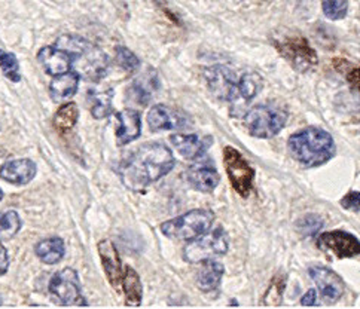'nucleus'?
<instances>
[{
  "instance_id": "obj_1",
  "label": "nucleus",
  "mask_w": 360,
  "mask_h": 309,
  "mask_svg": "<svg viewBox=\"0 0 360 309\" xmlns=\"http://www.w3.org/2000/svg\"><path fill=\"white\" fill-rule=\"evenodd\" d=\"M174 165L176 158L169 146L160 141H149L121 161L118 174L127 189L141 192L169 174Z\"/></svg>"
},
{
  "instance_id": "obj_2",
  "label": "nucleus",
  "mask_w": 360,
  "mask_h": 309,
  "mask_svg": "<svg viewBox=\"0 0 360 309\" xmlns=\"http://www.w3.org/2000/svg\"><path fill=\"white\" fill-rule=\"evenodd\" d=\"M57 48H61L72 58V69L82 79L89 82H100L109 69V57L103 49L85 37L75 34H64L57 39Z\"/></svg>"
},
{
  "instance_id": "obj_3",
  "label": "nucleus",
  "mask_w": 360,
  "mask_h": 309,
  "mask_svg": "<svg viewBox=\"0 0 360 309\" xmlns=\"http://www.w3.org/2000/svg\"><path fill=\"white\" fill-rule=\"evenodd\" d=\"M288 152L293 161L305 169H316L333 158L335 140L321 128L310 126L289 137Z\"/></svg>"
},
{
  "instance_id": "obj_4",
  "label": "nucleus",
  "mask_w": 360,
  "mask_h": 309,
  "mask_svg": "<svg viewBox=\"0 0 360 309\" xmlns=\"http://www.w3.org/2000/svg\"><path fill=\"white\" fill-rule=\"evenodd\" d=\"M214 214L210 210H191L161 225V232L172 239L192 241L212 229Z\"/></svg>"
},
{
  "instance_id": "obj_5",
  "label": "nucleus",
  "mask_w": 360,
  "mask_h": 309,
  "mask_svg": "<svg viewBox=\"0 0 360 309\" xmlns=\"http://www.w3.org/2000/svg\"><path fill=\"white\" fill-rule=\"evenodd\" d=\"M288 112L273 105H259L252 107L244 118L250 136L256 138H273L288 124Z\"/></svg>"
},
{
  "instance_id": "obj_6",
  "label": "nucleus",
  "mask_w": 360,
  "mask_h": 309,
  "mask_svg": "<svg viewBox=\"0 0 360 309\" xmlns=\"http://www.w3.org/2000/svg\"><path fill=\"white\" fill-rule=\"evenodd\" d=\"M204 77L207 81L212 94L222 101L231 103V109H243L241 100V76L226 66H212L204 69Z\"/></svg>"
},
{
  "instance_id": "obj_7",
  "label": "nucleus",
  "mask_w": 360,
  "mask_h": 309,
  "mask_svg": "<svg viewBox=\"0 0 360 309\" xmlns=\"http://www.w3.org/2000/svg\"><path fill=\"white\" fill-rule=\"evenodd\" d=\"M229 249L228 235L224 228L217 226L204 235L189 241L184 249V259L188 263H202L205 261L225 256Z\"/></svg>"
},
{
  "instance_id": "obj_8",
  "label": "nucleus",
  "mask_w": 360,
  "mask_h": 309,
  "mask_svg": "<svg viewBox=\"0 0 360 309\" xmlns=\"http://www.w3.org/2000/svg\"><path fill=\"white\" fill-rule=\"evenodd\" d=\"M274 46L281 57H285L298 72L305 73L311 70L319 61L316 49L308 42V39L301 34L276 36Z\"/></svg>"
},
{
  "instance_id": "obj_9",
  "label": "nucleus",
  "mask_w": 360,
  "mask_h": 309,
  "mask_svg": "<svg viewBox=\"0 0 360 309\" xmlns=\"http://www.w3.org/2000/svg\"><path fill=\"white\" fill-rule=\"evenodd\" d=\"M48 290L51 296L64 306H85L82 286L78 272L72 268H64L49 280Z\"/></svg>"
},
{
  "instance_id": "obj_10",
  "label": "nucleus",
  "mask_w": 360,
  "mask_h": 309,
  "mask_svg": "<svg viewBox=\"0 0 360 309\" xmlns=\"http://www.w3.org/2000/svg\"><path fill=\"white\" fill-rule=\"evenodd\" d=\"M224 164L231 185L240 197L248 198L253 189L255 170L249 161L233 146L224 149Z\"/></svg>"
},
{
  "instance_id": "obj_11",
  "label": "nucleus",
  "mask_w": 360,
  "mask_h": 309,
  "mask_svg": "<svg viewBox=\"0 0 360 309\" xmlns=\"http://www.w3.org/2000/svg\"><path fill=\"white\" fill-rule=\"evenodd\" d=\"M317 247L335 254L338 259H349L360 253L359 239L345 230H330L320 234L317 238Z\"/></svg>"
},
{
  "instance_id": "obj_12",
  "label": "nucleus",
  "mask_w": 360,
  "mask_h": 309,
  "mask_svg": "<svg viewBox=\"0 0 360 309\" xmlns=\"http://www.w3.org/2000/svg\"><path fill=\"white\" fill-rule=\"evenodd\" d=\"M189 124L191 119L185 112L165 105L153 106L148 113V125L153 133L180 130Z\"/></svg>"
},
{
  "instance_id": "obj_13",
  "label": "nucleus",
  "mask_w": 360,
  "mask_h": 309,
  "mask_svg": "<svg viewBox=\"0 0 360 309\" xmlns=\"http://www.w3.org/2000/svg\"><path fill=\"white\" fill-rule=\"evenodd\" d=\"M308 275L314 281L320 294L323 296L328 302H337L345 291L344 280L330 268L320 265L310 266V269H308Z\"/></svg>"
},
{
  "instance_id": "obj_14",
  "label": "nucleus",
  "mask_w": 360,
  "mask_h": 309,
  "mask_svg": "<svg viewBox=\"0 0 360 309\" xmlns=\"http://www.w3.org/2000/svg\"><path fill=\"white\" fill-rule=\"evenodd\" d=\"M97 250L109 284L113 287V290L120 291L122 280V263L117 247H115V244L110 239H101L97 244Z\"/></svg>"
},
{
  "instance_id": "obj_15",
  "label": "nucleus",
  "mask_w": 360,
  "mask_h": 309,
  "mask_svg": "<svg viewBox=\"0 0 360 309\" xmlns=\"http://www.w3.org/2000/svg\"><path fill=\"white\" fill-rule=\"evenodd\" d=\"M174 149L186 159H200L213 145L212 136L198 134H174L170 137Z\"/></svg>"
},
{
  "instance_id": "obj_16",
  "label": "nucleus",
  "mask_w": 360,
  "mask_h": 309,
  "mask_svg": "<svg viewBox=\"0 0 360 309\" xmlns=\"http://www.w3.org/2000/svg\"><path fill=\"white\" fill-rule=\"evenodd\" d=\"M186 180L192 189L202 193H210L219 186L221 174L217 173L214 165L198 162L189 166L186 171Z\"/></svg>"
},
{
  "instance_id": "obj_17",
  "label": "nucleus",
  "mask_w": 360,
  "mask_h": 309,
  "mask_svg": "<svg viewBox=\"0 0 360 309\" xmlns=\"http://www.w3.org/2000/svg\"><path fill=\"white\" fill-rule=\"evenodd\" d=\"M36 171V164L32 159H14L0 166V178H4L8 183L22 186L32 182Z\"/></svg>"
},
{
  "instance_id": "obj_18",
  "label": "nucleus",
  "mask_w": 360,
  "mask_h": 309,
  "mask_svg": "<svg viewBox=\"0 0 360 309\" xmlns=\"http://www.w3.org/2000/svg\"><path fill=\"white\" fill-rule=\"evenodd\" d=\"M37 60L45 72L51 76H58L72 69V58L66 51L57 46H44L37 53Z\"/></svg>"
},
{
  "instance_id": "obj_19",
  "label": "nucleus",
  "mask_w": 360,
  "mask_h": 309,
  "mask_svg": "<svg viewBox=\"0 0 360 309\" xmlns=\"http://www.w3.org/2000/svg\"><path fill=\"white\" fill-rule=\"evenodd\" d=\"M118 130L117 141L120 146H125L131 141L137 140L141 134V114L134 109H124L117 114Z\"/></svg>"
},
{
  "instance_id": "obj_20",
  "label": "nucleus",
  "mask_w": 360,
  "mask_h": 309,
  "mask_svg": "<svg viewBox=\"0 0 360 309\" xmlns=\"http://www.w3.org/2000/svg\"><path fill=\"white\" fill-rule=\"evenodd\" d=\"M81 77L75 70H69L63 74L54 76L49 84V96L56 103L73 97L79 88Z\"/></svg>"
},
{
  "instance_id": "obj_21",
  "label": "nucleus",
  "mask_w": 360,
  "mask_h": 309,
  "mask_svg": "<svg viewBox=\"0 0 360 309\" xmlns=\"http://www.w3.org/2000/svg\"><path fill=\"white\" fill-rule=\"evenodd\" d=\"M202 263V268L197 274V287L204 293H209L219 287L225 275V266L221 262H216L214 259L205 261Z\"/></svg>"
},
{
  "instance_id": "obj_22",
  "label": "nucleus",
  "mask_w": 360,
  "mask_h": 309,
  "mask_svg": "<svg viewBox=\"0 0 360 309\" xmlns=\"http://www.w3.org/2000/svg\"><path fill=\"white\" fill-rule=\"evenodd\" d=\"M113 91L110 88H94L88 91V105L96 119H106L112 113Z\"/></svg>"
},
{
  "instance_id": "obj_23",
  "label": "nucleus",
  "mask_w": 360,
  "mask_h": 309,
  "mask_svg": "<svg viewBox=\"0 0 360 309\" xmlns=\"http://www.w3.org/2000/svg\"><path fill=\"white\" fill-rule=\"evenodd\" d=\"M121 287L125 294L127 305H130V306L141 305V299H143V286H141V280L133 268L127 266L122 270Z\"/></svg>"
},
{
  "instance_id": "obj_24",
  "label": "nucleus",
  "mask_w": 360,
  "mask_h": 309,
  "mask_svg": "<svg viewBox=\"0 0 360 309\" xmlns=\"http://www.w3.org/2000/svg\"><path fill=\"white\" fill-rule=\"evenodd\" d=\"M157 86L158 81L155 77V73L143 74L133 81L131 86L128 88V94H130V97L136 100L139 105H148L153 93H155Z\"/></svg>"
},
{
  "instance_id": "obj_25",
  "label": "nucleus",
  "mask_w": 360,
  "mask_h": 309,
  "mask_svg": "<svg viewBox=\"0 0 360 309\" xmlns=\"http://www.w3.org/2000/svg\"><path fill=\"white\" fill-rule=\"evenodd\" d=\"M64 241L58 237L42 239L36 244L34 253L46 265H56L64 257Z\"/></svg>"
},
{
  "instance_id": "obj_26",
  "label": "nucleus",
  "mask_w": 360,
  "mask_h": 309,
  "mask_svg": "<svg viewBox=\"0 0 360 309\" xmlns=\"http://www.w3.org/2000/svg\"><path fill=\"white\" fill-rule=\"evenodd\" d=\"M79 119V109L76 103H66L54 114V126L61 133H69L73 130Z\"/></svg>"
},
{
  "instance_id": "obj_27",
  "label": "nucleus",
  "mask_w": 360,
  "mask_h": 309,
  "mask_svg": "<svg viewBox=\"0 0 360 309\" xmlns=\"http://www.w3.org/2000/svg\"><path fill=\"white\" fill-rule=\"evenodd\" d=\"M285 290H286V274L278 272L277 275H274L271 282H269V286H268V289L264 294L262 303L264 305H273V306L280 305Z\"/></svg>"
},
{
  "instance_id": "obj_28",
  "label": "nucleus",
  "mask_w": 360,
  "mask_h": 309,
  "mask_svg": "<svg viewBox=\"0 0 360 309\" xmlns=\"http://www.w3.org/2000/svg\"><path fill=\"white\" fill-rule=\"evenodd\" d=\"M21 229V218L17 211L0 213V241L14 238Z\"/></svg>"
},
{
  "instance_id": "obj_29",
  "label": "nucleus",
  "mask_w": 360,
  "mask_h": 309,
  "mask_svg": "<svg viewBox=\"0 0 360 309\" xmlns=\"http://www.w3.org/2000/svg\"><path fill=\"white\" fill-rule=\"evenodd\" d=\"M0 69H2L4 74L12 82L21 81L20 73V64L14 54L8 53L5 49H0Z\"/></svg>"
},
{
  "instance_id": "obj_30",
  "label": "nucleus",
  "mask_w": 360,
  "mask_h": 309,
  "mask_svg": "<svg viewBox=\"0 0 360 309\" xmlns=\"http://www.w3.org/2000/svg\"><path fill=\"white\" fill-rule=\"evenodd\" d=\"M321 11L330 21L342 20L349 12V0H321Z\"/></svg>"
},
{
  "instance_id": "obj_31",
  "label": "nucleus",
  "mask_w": 360,
  "mask_h": 309,
  "mask_svg": "<svg viewBox=\"0 0 360 309\" xmlns=\"http://www.w3.org/2000/svg\"><path fill=\"white\" fill-rule=\"evenodd\" d=\"M115 58H117L118 66L125 72H136L140 67V60L137 55L125 46H117L115 49Z\"/></svg>"
},
{
  "instance_id": "obj_32",
  "label": "nucleus",
  "mask_w": 360,
  "mask_h": 309,
  "mask_svg": "<svg viewBox=\"0 0 360 309\" xmlns=\"http://www.w3.org/2000/svg\"><path fill=\"white\" fill-rule=\"evenodd\" d=\"M321 226H323V221H321V218L316 214H308V216L302 217L300 223H298V229L301 230V234L305 235V237L307 235L308 237L316 235Z\"/></svg>"
},
{
  "instance_id": "obj_33",
  "label": "nucleus",
  "mask_w": 360,
  "mask_h": 309,
  "mask_svg": "<svg viewBox=\"0 0 360 309\" xmlns=\"http://www.w3.org/2000/svg\"><path fill=\"white\" fill-rule=\"evenodd\" d=\"M359 199H360V192L352 190L341 199V207H344L345 210H352V211L359 213Z\"/></svg>"
},
{
  "instance_id": "obj_34",
  "label": "nucleus",
  "mask_w": 360,
  "mask_h": 309,
  "mask_svg": "<svg viewBox=\"0 0 360 309\" xmlns=\"http://www.w3.org/2000/svg\"><path fill=\"white\" fill-rule=\"evenodd\" d=\"M345 77H347V82L352 85L353 89H359V67L352 66L349 70L345 72Z\"/></svg>"
},
{
  "instance_id": "obj_35",
  "label": "nucleus",
  "mask_w": 360,
  "mask_h": 309,
  "mask_svg": "<svg viewBox=\"0 0 360 309\" xmlns=\"http://www.w3.org/2000/svg\"><path fill=\"white\" fill-rule=\"evenodd\" d=\"M301 305H304V306H314V305H319V301H317V293H316V290H313V289H310L308 290L304 296H302V299H301Z\"/></svg>"
},
{
  "instance_id": "obj_36",
  "label": "nucleus",
  "mask_w": 360,
  "mask_h": 309,
  "mask_svg": "<svg viewBox=\"0 0 360 309\" xmlns=\"http://www.w3.org/2000/svg\"><path fill=\"white\" fill-rule=\"evenodd\" d=\"M9 268V256L6 249L0 244V275H4Z\"/></svg>"
},
{
  "instance_id": "obj_37",
  "label": "nucleus",
  "mask_w": 360,
  "mask_h": 309,
  "mask_svg": "<svg viewBox=\"0 0 360 309\" xmlns=\"http://www.w3.org/2000/svg\"><path fill=\"white\" fill-rule=\"evenodd\" d=\"M4 199V192H2V189H0V201Z\"/></svg>"
}]
</instances>
